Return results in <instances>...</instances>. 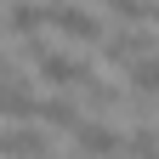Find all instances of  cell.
<instances>
[{
  "instance_id": "obj_1",
  "label": "cell",
  "mask_w": 159,
  "mask_h": 159,
  "mask_svg": "<svg viewBox=\"0 0 159 159\" xmlns=\"http://www.w3.org/2000/svg\"><path fill=\"white\" fill-rule=\"evenodd\" d=\"M46 29H57L63 40H85V46H102V40H108L102 17L85 11L80 0H46Z\"/></svg>"
},
{
  "instance_id": "obj_2",
  "label": "cell",
  "mask_w": 159,
  "mask_h": 159,
  "mask_svg": "<svg viewBox=\"0 0 159 159\" xmlns=\"http://www.w3.org/2000/svg\"><path fill=\"white\" fill-rule=\"evenodd\" d=\"M68 142H74L80 159H125V136H119L108 119H80Z\"/></svg>"
},
{
  "instance_id": "obj_3",
  "label": "cell",
  "mask_w": 159,
  "mask_h": 159,
  "mask_svg": "<svg viewBox=\"0 0 159 159\" xmlns=\"http://www.w3.org/2000/svg\"><path fill=\"white\" fill-rule=\"evenodd\" d=\"M142 57H153V34L148 29H119V34L102 40V63H114V68H131Z\"/></svg>"
},
{
  "instance_id": "obj_4",
  "label": "cell",
  "mask_w": 159,
  "mask_h": 159,
  "mask_svg": "<svg viewBox=\"0 0 159 159\" xmlns=\"http://www.w3.org/2000/svg\"><path fill=\"white\" fill-rule=\"evenodd\" d=\"M34 114H40V97L29 91V80H23V74H6V80H0V119L29 125Z\"/></svg>"
},
{
  "instance_id": "obj_5",
  "label": "cell",
  "mask_w": 159,
  "mask_h": 159,
  "mask_svg": "<svg viewBox=\"0 0 159 159\" xmlns=\"http://www.w3.org/2000/svg\"><path fill=\"white\" fill-rule=\"evenodd\" d=\"M0 153H6V159H46V153H51V136L34 131V125L6 131V136H0Z\"/></svg>"
},
{
  "instance_id": "obj_6",
  "label": "cell",
  "mask_w": 159,
  "mask_h": 159,
  "mask_svg": "<svg viewBox=\"0 0 159 159\" xmlns=\"http://www.w3.org/2000/svg\"><path fill=\"white\" fill-rule=\"evenodd\" d=\"M6 29L23 34V40H40V29H46V6H40V0H11V6H6Z\"/></svg>"
},
{
  "instance_id": "obj_7",
  "label": "cell",
  "mask_w": 159,
  "mask_h": 159,
  "mask_svg": "<svg viewBox=\"0 0 159 159\" xmlns=\"http://www.w3.org/2000/svg\"><path fill=\"white\" fill-rule=\"evenodd\" d=\"M114 17H125V29H148L159 23V0H102Z\"/></svg>"
},
{
  "instance_id": "obj_8",
  "label": "cell",
  "mask_w": 159,
  "mask_h": 159,
  "mask_svg": "<svg viewBox=\"0 0 159 159\" xmlns=\"http://www.w3.org/2000/svg\"><path fill=\"white\" fill-rule=\"evenodd\" d=\"M80 119H85V114H80L74 108V97H46V102H40V114H34V125H80Z\"/></svg>"
},
{
  "instance_id": "obj_9",
  "label": "cell",
  "mask_w": 159,
  "mask_h": 159,
  "mask_svg": "<svg viewBox=\"0 0 159 159\" xmlns=\"http://www.w3.org/2000/svg\"><path fill=\"white\" fill-rule=\"evenodd\" d=\"M125 80H131V91H136V97H148V102H153V97H159V57L131 63V68H125Z\"/></svg>"
},
{
  "instance_id": "obj_10",
  "label": "cell",
  "mask_w": 159,
  "mask_h": 159,
  "mask_svg": "<svg viewBox=\"0 0 159 159\" xmlns=\"http://www.w3.org/2000/svg\"><path fill=\"white\" fill-rule=\"evenodd\" d=\"M125 159H159V125H131Z\"/></svg>"
},
{
  "instance_id": "obj_11",
  "label": "cell",
  "mask_w": 159,
  "mask_h": 159,
  "mask_svg": "<svg viewBox=\"0 0 159 159\" xmlns=\"http://www.w3.org/2000/svg\"><path fill=\"white\" fill-rule=\"evenodd\" d=\"M6 74H17V63H11L6 51H0V80H6Z\"/></svg>"
},
{
  "instance_id": "obj_12",
  "label": "cell",
  "mask_w": 159,
  "mask_h": 159,
  "mask_svg": "<svg viewBox=\"0 0 159 159\" xmlns=\"http://www.w3.org/2000/svg\"><path fill=\"white\" fill-rule=\"evenodd\" d=\"M0 23H6V17H0Z\"/></svg>"
},
{
  "instance_id": "obj_13",
  "label": "cell",
  "mask_w": 159,
  "mask_h": 159,
  "mask_svg": "<svg viewBox=\"0 0 159 159\" xmlns=\"http://www.w3.org/2000/svg\"><path fill=\"white\" fill-rule=\"evenodd\" d=\"M0 136H6V131H0Z\"/></svg>"
}]
</instances>
